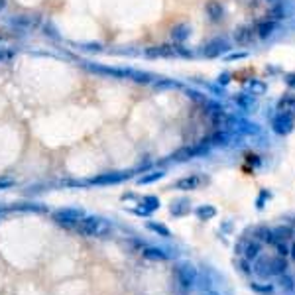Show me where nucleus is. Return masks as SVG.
I'll return each mask as SVG.
<instances>
[{"label": "nucleus", "mask_w": 295, "mask_h": 295, "mask_svg": "<svg viewBox=\"0 0 295 295\" xmlns=\"http://www.w3.org/2000/svg\"><path fill=\"white\" fill-rule=\"evenodd\" d=\"M256 264H254V268H252V272L256 273L258 277H262V279H268V277H272V273H270V258H256L254 260Z\"/></svg>", "instance_id": "4468645a"}, {"label": "nucleus", "mask_w": 295, "mask_h": 295, "mask_svg": "<svg viewBox=\"0 0 295 295\" xmlns=\"http://www.w3.org/2000/svg\"><path fill=\"white\" fill-rule=\"evenodd\" d=\"M140 209H136L134 213L136 215H144V217H150L154 211H158L159 209V199L156 195H146V197H142V201H140Z\"/></svg>", "instance_id": "1a4fd4ad"}, {"label": "nucleus", "mask_w": 295, "mask_h": 295, "mask_svg": "<svg viewBox=\"0 0 295 295\" xmlns=\"http://www.w3.org/2000/svg\"><path fill=\"white\" fill-rule=\"evenodd\" d=\"M266 2H270V4H277L279 0H266Z\"/></svg>", "instance_id": "de8ad7c7"}, {"label": "nucleus", "mask_w": 295, "mask_h": 295, "mask_svg": "<svg viewBox=\"0 0 295 295\" xmlns=\"http://www.w3.org/2000/svg\"><path fill=\"white\" fill-rule=\"evenodd\" d=\"M254 236L256 240L264 242V244H275V236H273V230L268 227H258L254 228Z\"/></svg>", "instance_id": "412c9836"}, {"label": "nucleus", "mask_w": 295, "mask_h": 295, "mask_svg": "<svg viewBox=\"0 0 295 295\" xmlns=\"http://www.w3.org/2000/svg\"><path fill=\"white\" fill-rule=\"evenodd\" d=\"M169 213H171L173 217H185V215H189V213H191V203H189V199H177V201H173L171 207H169Z\"/></svg>", "instance_id": "a211bd4d"}, {"label": "nucleus", "mask_w": 295, "mask_h": 295, "mask_svg": "<svg viewBox=\"0 0 295 295\" xmlns=\"http://www.w3.org/2000/svg\"><path fill=\"white\" fill-rule=\"evenodd\" d=\"M287 260L283 258V256H275V258H270V273L272 275H281V273L287 272Z\"/></svg>", "instance_id": "6ab92c4d"}, {"label": "nucleus", "mask_w": 295, "mask_h": 295, "mask_svg": "<svg viewBox=\"0 0 295 295\" xmlns=\"http://www.w3.org/2000/svg\"><path fill=\"white\" fill-rule=\"evenodd\" d=\"M273 230V236H275V242L277 240H289L291 236H293V228L289 227V225H279V227L272 228Z\"/></svg>", "instance_id": "a878e982"}, {"label": "nucleus", "mask_w": 295, "mask_h": 295, "mask_svg": "<svg viewBox=\"0 0 295 295\" xmlns=\"http://www.w3.org/2000/svg\"><path fill=\"white\" fill-rule=\"evenodd\" d=\"M236 130L242 132V134H258V132H260L258 124L246 122V120H236Z\"/></svg>", "instance_id": "cd10ccee"}, {"label": "nucleus", "mask_w": 295, "mask_h": 295, "mask_svg": "<svg viewBox=\"0 0 295 295\" xmlns=\"http://www.w3.org/2000/svg\"><path fill=\"white\" fill-rule=\"evenodd\" d=\"M130 177H132L130 171H107V173H101V175L92 177L91 183H94V185H116V183L130 179Z\"/></svg>", "instance_id": "423d86ee"}, {"label": "nucleus", "mask_w": 295, "mask_h": 295, "mask_svg": "<svg viewBox=\"0 0 295 295\" xmlns=\"http://www.w3.org/2000/svg\"><path fill=\"white\" fill-rule=\"evenodd\" d=\"M270 199H272V193H270L268 189H262V191H260V195H258V199H256V209H258V211H262Z\"/></svg>", "instance_id": "473e14b6"}, {"label": "nucleus", "mask_w": 295, "mask_h": 295, "mask_svg": "<svg viewBox=\"0 0 295 295\" xmlns=\"http://www.w3.org/2000/svg\"><path fill=\"white\" fill-rule=\"evenodd\" d=\"M205 10H207V16L211 18V22H221L225 18V6L221 2H217V0L207 2Z\"/></svg>", "instance_id": "ddd939ff"}, {"label": "nucleus", "mask_w": 295, "mask_h": 295, "mask_svg": "<svg viewBox=\"0 0 295 295\" xmlns=\"http://www.w3.org/2000/svg\"><path fill=\"white\" fill-rule=\"evenodd\" d=\"M189 36H191L189 24H177V26H173V30H171V40H173L175 44H183Z\"/></svg>", "instance_id": "f3484780"}, {"label": "nucleus", "mask_w": 295, "mask_h": 295, "mask_svg": "<svg viewBox=\"0 0 295 295\" xmlns=\"http://www.w3.org/2000/svg\"><path fill=\"white\" fill-rule=\"evenodd\" d=\"M187 94L193 99V101H197V103H207V99H205L201 92H197V91H187Z\"/></svg>", "instance_id": "a19ab883"}, {"label": "nucleus", "mask_w": 295, "mask_h": 295, "mask_svg": "<svg viewBox=\"0 0 295 295\" xmlns=\"http://www.w3.org/2000/svg\"><path fill=\"white\" fill-rule=\"evenodd\" d=\"M232 134L227 132V130H219V132H215L213 136L209 138V142H211V146H217V148H227L232 144Z\"/></svg>", "instance_id": "dca6fc26"}, {"label": "nucleus", "mask_w": 295, "mask_h": 295, "mask_svg": "<svg viewBox=\"0 0 295 295\" xmlns=\"http://www.w3.org/2000/svg\"><path fill=\"white\" fill-rule=\"evenodd\" d=\"M279 287H281L283 291H287V293H291V291L295 289L293 277H291V275H287V272L281 273V275H279Z\"/></svg>", "instance_id": "2f4dec72"}, {"label": "nucleus", "mask_w": 295, "mask_h": 295, "mask_svg": "<svg viewBox=\"0 0 295 295\" xmlns=\"http://www.w3.org/2000/svg\"><path fill=\"white\" fill-rule=\"evenodd\" d=\"M79 236H85V238H105L107 234H111L113 225L103 219V217H89L85 215L77 225L73 228Z\"/></svg>", "instance_id": "f257e3e1"}, {"label": "nucleus", "mask_w": 295, "mask_h": 295, "mask_svg": "<svg viewBox=\"0 0 295 295\" xmlns=\"http://www.w3.org/2000/svg\"><path fill=\"white\" fill-rule=\"evenodd\" d=\"M142 256L146 260H156V262H161V260H169V252H165V248H159V246H142Z\"/></svg>", "instance_id": "9b49d317"}, {"label": "nucleus", "mask_w": 295, "mask_h": 295, "mask_svg": "<svg viewBox=\"0 0 295 295\" xmlns=\"http://www.w3.org/2000/svg\"><path fill=\"white\" fill-rule=\"evenodd\" d=\"M275 30H277V22H273L270 18L260 20V22L254 26V32H256V36H258L260 40H268L270 36H273Z\"/></svg>", "instance_id": "6e6552de"}, {"label": "nucleus", "mask_w": 295, "mask_h": 295, "mask_svg": "<svg viewBox=\"0 0 295 295\" xmlns=\"http://www.w3.org/2000/svg\"><path fill=\"white\" fill-rule=\"evenodd\" d=\"M175 275H177V281H179V285H181L183 289H191V287L197 285V275H199V272H197V268L193 264L183 262V264H179L175 268Z\"/></svg>", "instance_id": "39448f33"}, {"label": "nucleus", "mask_w": 295, "mask_h": 295, "mask_svg": "<svg viewBox=\"0 0 295 295\" xmlns=\"http://www.w3.org/2000/svg\"><path fill=\"white\" fill-rule=\"evenodd\" d=\"M12 179H0V189H8V187H12Z\"/></svg>", "instance_id": "79ce46f5"}, {"label": "nucleus", "mask_w": 295, "mask_h": 295, "mask_svg": "<svg viewBox=\"0 0 295 295\" xmlns=\"http://www.w3.org/2000/svg\"><path fill=\"white\" fill-rule=\"evenodd\" d=\"M201 295H221V293H217V291H213V289H209V291H203Z\"/></svg>", "instance_id": "49530a36"}, {"label": "nucleus", "mask_w": 295, "mask_h": 295, "mask_svg": "<svg viewBox=\"0 0 295 295\" xmlns=\"http://www.w3.org/2000/svg\"><path fill=\"white\" fill-rule=\"evenodd\" d=\"M270 124H272V130L277 136H287V134H291L295 130V116L289 113L277 111L272 116V122Z\"/></svg>", "instance_id": "7ed1b4c3"}, {"label": "nucleus", "mask_w": 295, "mask_h": 295, "mask_svg": "<svg viewBox=\"0 0 295 295\" xmlns=\"http://www.w3.org/2000/svg\"><path fill=\"white\" fill-rule=\"evenodd\" d=\"M211 150V142L209 140H203L201 144H193V146H185L181 150H177L171 159L175 161H187V159H193V158H201V156H207Z\"/></svg>", "instance_id": "20e7f679"}, {"label": "nucleus", "mask_w": 295, "mask_h": 295, "mask_svg": "<svg viewBox=\"0 0 295 295\" xmlns=\"http://www.w3.org/2000/svg\"><path fill=\"white\" fill-rule=\"evenodd\" d=\"M289 256H291V258L295 260V242L291 244V246H289Z\"/></svg>", "instance_id": "a18cd8bd"}, {"label": "nucleus", "mask_w": 295, "mask_h": 295, "mask_svg": "<svg viewBox=\"0 0 295 295\" xmlns=\"http://www.w3.org/2000/svg\"><path fill=\"white\" fill-rule=\"evenodd\" d=\"M234 101H236V105L242 109V111H246V113H254V109H256V101H254V96L252 94H246V92H240V94H236L234 96Z\"/></svg>", "instance_id": "4be33fe9"}, {"label": "nucleus", "mask_w": 295, "mask_h": 295, "mask_svg": "<svg viewBox=\"0 0 295 295\" xmlns=\"http://www.w3.org/2000/svg\"><path fill=\"white\" fill-rule=\"evenodd\" d=\"M146 227H148V230L156 232V234L163 236V238H169V236H171L169 228L165 227V225H161V223H154V221H148V223H146Z\"/></svg>", "instance_id": "c85d7f7f"}, {"label": "nucleus", "mask_w": 295, "mask_h": 295, "mask_svg": "<svg viewBox=\"0 0 295 295\" xmlns=\"http://www.w3.org/2000/svg\"><path fill=\"white\" fill-rule=\"evenodd\" d=\"M217 83H219V87H227L228 83H230V73H228V71L221 73L219 79H217Z\"/></svg>", "instance_id": "c9c22d12"}, {"label": "nucleus", "mask_w": 295, "mask_h": 295, "mask_svg": "<svg viewBox=\"0 0 295 295\" xmlns=\"http://www.w3.org/2000/svg\"><path fill=\"white\" fill-rule=\"evenodd\" d=\"M246 161H248L252 167H260V165H262V159H260V156H256V154H248V156H246Z\"/></svg>", "instance_id": "e433bc0d"}, {"label": "nucleus", "mask_w": 295, "mask_h": 295, "mask_svg": "<svg viewBox=\"0 0 295 295\" xmlns=\"http://www.w3.org/2000/svg\"><path fill=\"white\" fill-rule=\"evenodd\" d=\"M246 242H248L246 238H240V240L236 242V246H234V252H236L238 256H242V252H244V246H246Z\"/></svg>", "instance_id": "ea45409f"}, {"label": "nucleus", "mask_w": 295, "mask_h": 295, "mask_svg": "<svg viewBox=\"0 0 295 295\" xmlns=\"http://www.w3.org/2000/svg\"><path fill=\"white\" fill-rule=\"evenodd\" d=\"M254 36H256L254 26H242V28H238V30L234 32V42H236L238 46H248V44L254 42Z\"/></svg>", "instance_id": "9d476101"}, {"label": "nucleus", "mask_w": 295, "mask_h": 295, "mask_svg": "<svg viewBox=\"0 0 295 295\" xmlns=\"http://www.w3.org/2000/svg\"><path fill=\"white\" fill-rule=\"evenodd\" d=\"M260 252H262V242H260V240H256V238H252V240H248V242H246L242 256H244V260L254 262V260L260 256Z\"/></svg>", "instance_id": "2eb2a0df"}, {"label": "nucleus", "mask_w": 295, "mask_h": 295, "mask_svg": "<svg viewBox=\"0 0 295 295\" xmlns=\"http://www.w3.org/2000/svg\"><path fill=\"white\" fill-rule=\"evenodd\" d=\"M238 266H240V272L244 273V275H252V268H250V266H252V262H248V260H242Z\"/></svg>", "instance_id": "4c0bfd02"}, {"label": "nucleus", "mask_w": 295, "mask_h": 295, "mask_svg": "<svg viewBox=\"0 0 295 295\" xmlns=\"http://www.w3.org/2000/svg\"><path fill=\"white\" fill-rule=\"evenodd\" d=\"M228 49H230V44H228L225 38H215L213 42H209L203 47V55L213 59V57H221L223 53H228Z\"/></svg>", "instance_id": "0eeeda50"}, {"label": "nucleus", "mask_w": 295, "mask_h": 295, "mask_svg": "<svg viewBox=\"0 0 295 295\" xmlns=\"http://www.w3.org/2000/svg\"><path fill=\"white\" fill-rule=\"evenodd\" d=\"M273 246H275L277 256H283V258H287V256H289V246H287V242H285V240H277Z\"/></svg>", "instance_id": "72a5a7b5"}, {"label": "nucleus", "mask_w": 295, "mask_h": 295, "mask_svg": "<svg viewBox=\"0 0 295 295\" xmlns=\"http://www.w3.org/2000/svg\"><path fill=\"white\" fill-rule=\"evenodd\" d=\"M163 175H165V171H161V169H156V171H148L146 175H142V177L138 179V183H140V185H148V183L159 181Z\"/></svg>", "instance_id": "c756f323"}, {"label": "nucleus", "mask_w": 295, "mask_h": 295, "mask_svg": "<svg viewBox=\"0 0 295 295\" xmlns=\"http://www.w3.org/2000/svg\"><path fill=\"white\" fill-rule=\"evenodd\" d=\"M205 179L201 175H187V177H181L179 181H175V189L179 191H193V189H199V185L203 183Z\"/></svg>", "instance_id": "f8f14e48"}, {"label": "nucleus", "mask_w": 295, "mask_h": 295, "mask_svg": "<svg viewBox=\"0 0 295 295\" xmlns=\"http://www.w3.org/2000/svg\"><path fill=\"white\" fill-rule=\"evenodd\" d=\"M8 211H10L8 207H4V205H0V221H4V219H6V215H8Z\"/></svg>", "instance_id": "37998d69"}, {"label": "nucleus", "mask_w": 295, "mask_h": 295, "mask_svg": "<svg viewBox=\"0 0 295 295\" xmlns=\"http://www.w3.org/2000/svg\"><path fill=\"white\" fill-rule=\"evenodd\" d=\"M195 217L199 221H211V219L217 217V209L213 205H201V207L195 209Z\"/></svg>", "instance_id": "b1692460"}, {"label": "nucleus", "mask_w": 295, "mask_h": 295, "mask_svg": "<svg viewBox=\"0 0 295 295\" xmlns=\"http://www.w3.org/2000/svg\"><path fill=\"white\" fill-rule=\"evenodd\" d=\"M148 57H173L175 55V46H158L150 47L146 51Z\"/></svg>", "instance_id": "aec40b11"}, {"label": "nucleus", "mask_w": 295, "mask_h": 295, "mask_svg": "<svg viewBox=\"0 0 295 295\" xmlns=\"http://www.w3.org/2000/svg\"><path fill=\"white\" fill-rule=\"evenodd\" d=\"M283 81H285L287 87L295 89V73H285V75H283Z\"/></svg>", "instance_id": "58836bf2"}, {"label": "nucleus", "mask_w": 295, "mask_h": 295, "mask_svg": "<svg viewBox=\"0 0 295 295\" xmlns=\"http://www.w3.org/2000/svg\"><path fill=\"white\" fill-rule=\"evenodd\" d=\"M277 111L289 113L295 116V94H283V96L277 101Z\"/></svg>", "instance_id": "5701e85b"}, {"label": "nucleus", "mask_w": 295, "mask_h": 295, "mask_svg": "<svg viewBox=\"0 0 295 295\" xmlns=\"http://www.w3.org/2000/svg\"><path fill=\"white\" fill-rule=\"evenodd\" d=\"M283 18H287V10H285V6H283L281 2H277L272 8V12H270V20L279 22V20H283Z\"/></svg>", "instance_id": "7c9ffc66"}, {"label": "nucleus", "mask_w": 295, "mask_h": 295, "mask_svg": "<svg viewBox=\"0 0 295 295\" xmlns=\"http://www.w3.org/2000/svg\"><path fill=\"white\" fill-rule=\"evenodd\" d=\"M248 57V51H238V53H228L227 61H238V59H246Z\"/></svg>", "instance_id": "f704fd0d"}, {"label": "nucleus", "mask_w": 295, "mask_h": 295, "mask_svg": "<svg viewBox=\"0 0 295 295\" xmlns=\"http://www.w3.org/2000/svg\"><path fill=\"white\" fill-rule=\"evenodd\" d=\"M83 217H85V211H81V209H59V211L53 213L55 225H59V227H63V228H69V230H73L75 225H77Z\"/></svg>", "instance_id": "f03ea898"}, {"label": "nucleus", "mask_w": 295, "mask_h": 295, "mask_svg": "<svg viewBox=\"0 0 295 295\" xmlns=\"http://www.w3.org/2000/svg\"><path fill=\"white\" fill-rule=\"evenodd\" d=\"M248 89H250V94L262 96V94H266V91H268V83L262 81V79H252V81H248Z\"/></svg>", "instance_id": "393cba45"}, {"label": "nucleus", "mask_w": 295, "mask_h": 295, "mask_svg": "<svg viewBox=\"0 0 295 295\" xmlns=\"http://www.w3.org/2000/svg\"><path fill=\"white\" fill-rule=\"evenodd\" d=\"M223 232H232V223H230V221H227V223L223 225Z\"/></svg>", "instance_id": "c03bdc74"}, {"label": "nucleus", "mask_w": 295, "mask_h": 295, "mask_svg": "<svg viewBox=\"0 0 295 295\" xmlns=\"http://www.w3.org/2000/svg\"><path fill=\"white\" fill-rule=\"evenodd\" d=\"M250 289L258 295H273L275 293L273 283H258V281H252V283H250Z\"/></svg>", "instance_id": "bb28decb"}]
</instances>
